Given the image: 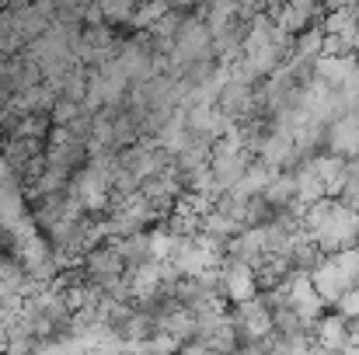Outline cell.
Listing matches in <instances>:
<instances>
[{"label": "cell", "mask_w": 359, "mask_h": 355, "mask_svg": "<svg viewBox=\"0 0 359 355\" xmlns=\"http://www.w3.org/2000/svg\"><path fill=\"white\" fill-rule=\"evenodd\" d=\"M224 293H227L234 303H244V300L258 296V279H255V268H251L248 261L231 258V265L224 268Z\"/></svg>", "instance_id": "3957f363"}, {"label": "cell", "mask_w": 359, "mask_h": 355, "mask_svg": "<svg viewBox=\"0 0 359 355\" xmlns=\"http://www.w3.org/2000/svg\"><path fill=\"white\" fill-rule=\"evenodd\" d=\"M335 314H342L346 321H353V317H359V286H353V289H342L339 296H335Z\"/></svg>", "instance_id": "8992f818"}, {"label": "cell", "mask_w": 359, "mask_h": 355, "mask_svg": "<svg viewBox=\"0 0 359 355\" xmlns=\"http://www.w3.org/2000/svg\"><path fill=\"white\" fill-rule=\"evenodd\" d=\"M356 14H359V0H356Z\"/></svg>", "instance_id": "ba28073f"}, {"label": "cell", "mask_w": 359, "mask_h": 355, "mask_svg": "<svg viewBox=\"0 0 359 355\" xmlns=\"http://www.w3.org/2000/svg\"><path fill=\"white\" fill-rule=\"evenodd\" d=\"M353 53L359 56V28H356V35H353Z\"/></svg>", "instance_id": "52a82bcc"}, {"label": "cell", "mask_w": 359, "mask_h": 355, "mask_svg": "<svg viewBox=\"0 0 359 355\" xmlns=\"http://www.w3.org/2000/svg\"><path fill=\"white\" fill-rule=\"evenodd\" d=\"M300 223L325 254L339 251V247H349V244H359V209L346 206L335 195H325V199L304 206Z\"/></svg>", "instance_id": "6da1fadb"}, {"label": "cell", "mask_w": 359, "mask_h": 355, "mask_svg": "<svg viewBox=\"0 0 359 355\" xmlns=\"http://www.w3.org/2000/svg\"><path fill=\"white\" fill-rule=\"evenodd\" d=\"M325 150L342 153V157H359V118L356 112H342L325 125Z\"/></svg>", "instance_id": "7a4b0ae2"}, {"label": "cell", "mask_w": 359, "mask_h": 355, "mask_svg": "<svg viewBox=\"0 0 359 355\" xmlns=\"http://www.w3.org/2000/svg\"><path fill=\"white\" fill-rule=\"evenodd\" d=\"M314 349H346L349 342V321L342 314H321L311 328Z\"/></svg>", "instance_id": "5b68a950"}, {"label": "cell", "mask_w": 359, "mask_h": 355, "mask_svg": "<svg viewBox=\"0 0 359 355\" xmlns=\"http://www.w3.org/2000/svg\"><path fill=\"white\" fill-rule=\"evenodd\" d=\"M307 160H311L314 174L325 181L328 195H339V188H342V178H346V164H349V157H342V153H332V150H318V153H311Z\"/></svg>", "instance_id": "277c9868"}]
</instances>
